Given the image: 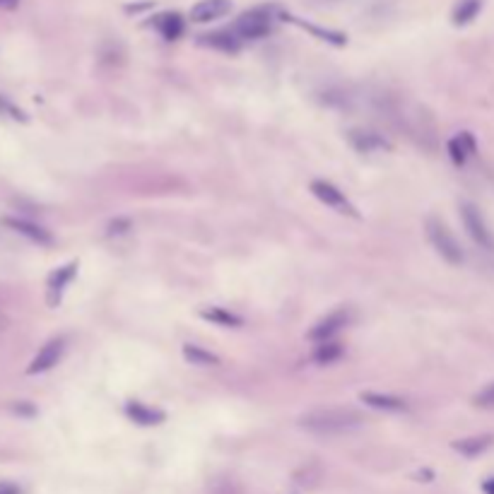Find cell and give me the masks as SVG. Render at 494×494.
I'll list each match as a JSON object with an SVG mask.
<instances>
[{
    "mask_svg": "<svg viewBox=\"0 0 494 494\" xmlns=\"http://www.w3.org/2000/svg\"><path fill=\"white\" fill-rule=\"evenodd\" d=\"M362 422H364V417L355 408H318L299 417V424L304 427L306 431L325 434V436L352 431V429H357V427H362Z\"/></svg>",
    "mask_w": 494,
    "mask_h": 494,
    "instance_id": "1",
    "label": "cell"
},
{
    "mask_svg": "<svg viewBox=\"0 0 494 494\" xmlns=\"http://www.w3.org/2000/svg\"><path fill=\"white\" fill-rule=\"evenodd\" d=\"M424 232H427L429 244L434 246V251L443 258V261L451 263V266H460V263H463V258H465L463 249H460L456 237L451 234V229H448L441 220H436V217H427Z\"/></svg>",
    "mask_w": 494,
    "mask_h": 494,
    "instance_id": "2",
    "label": "cell"
},
{
    "mask_svg": "<svg viewBox=\"0 0 494 494\" xmlns=\"http://www.w3.org/2000/svg\"><path fill=\"white\" fill-rule=\"evenodd\" d=\"M460 217H463V224H465V229H468L470 239H473L480 249L494 251V237H492L490 227H487L485 217L480 215V210H477L473 203L460 205Z\"/></svg>",
    "mask_w": 494,
    "mask_h": 494,
    "instance_id": "3",
    "label": "cell"
},
{
    "mask_svg": "<svg viewBox=\"0 0 494 494\" xmlns=\"http://www.w3.org/2000/svg\"><path fill=\"white\" fill-rule=\"evenodd\" d=\"M234 30H237V34L244 39H261V37L271 34L273 18L266 8L251 10V13L241 15V18L237 20V25H234Z\"/></svg>",
    "mask_w": 494,
    "mask_h": 494,
    "instance_id": "4",
    "label": "cell"
},
{
    "mask_svg": "<svg viewBox=\"0 0 494 494\" xmlns=\"http://www.w3.org/2000/svg\"><path fill=\"white\" fill-rule=\"evenodd\" d=\"M63 352H65V338L48 340L46 345L37 352V357L32 359V364L27 367V374H44V372H48V369H53L56 364L60 362Z\"/></svg>",
    "mask_w": 494,
    "mask_h": 494,
    "instance_id": "5",
    "label": "cell"
},
{
    "mask_svg": "<svg viewBox=\"0 0 494 494\" xmlns=\"http://www.w3.org/2000/svg\"><path fill=\"white\" fill-rule=\"evenodd\" d=\"M311 193L316 195L321 203H325L328 207H333V210L342 212V215H357L355 207H352V203L345 198V193H342L340 188H335L333 183H328V181H313L311 183Z\"/></svg>",
    "mask_w": 494,
    "mask_h": 494,
    "instance_id": "6",
    "label": "cell"
},
{
    "mask_svg": "<svg viewBox=\"0 0 494 494\" xmlns=\"http://www.w3.org/2000/svg\"><path fill=\"white\" fill-rule=\"evenodd\" d=\"M347 321H350V311H347V308H338V311L328 313V316L321 318V321L308 330V340H313V342L330 340L335 333H340L342 325H347Z\"/></svg>",
    "mask_w": 494,
    "mask_h": 494,
    "instance_id": "7",
    "label": "cell"
},
{
    "mask_svg": "<svg viewBox=\"0 0 494 494\" xmlns=\"http://www.w3.org/2000/svg\"><path fill=\"white\" fill-rule=\"evenodd\" d=\"M75 273H77V263H68V266L56 268V271L48 275V282H46L48 304H51V306H58L60 304V297H63L65 287L70 285V280L75 278Z\"/></svg>",
    "mask_w": 494,
    "mask_h": 494,
    "instance_id": "8",
    "label": "cell"
},
{
    "mask_svg": "<svg viewBox=\"0 0 494 494\" xmlns=\"http://www.w3.org/2000/svg\"><path fill=\"white\" fill-rule=\"evenodd\" d=\"M3 224L13 229V232L22 234V237H27L30 241H34V244H41V246H51L53 244L51 232L44 229V227H39V224H34V222H30V220H20V217H3Z\"/></svg>",
    "mask_w": 494,
    "mask_h": 494,
    "instance_id": "9",
    "label": "cell"
},
{
    "mask_svg": "<svg viewBox=\"0 0 494 494\" xmlns=\"http://www.w3.org/2000/svg\"><path fill=\"white\" fill-rule=\"evenodd\" d=\"M229 10H232V3H229V0H200V3L193 5V10H190V20L203 25V22L224 18Z\"/></svg>",
    "mask_w": 494,
    "mask_h": 494,
    "instance_id": "10",
    "label": "cell"
},
{
    "mask_svg": "<svg viewBox=\"0 0 494 494\" xmlns=\"http://www.w3.org/2000/svg\"><path fill=\"white\" fill-rule=\"evenodd\" d=\"M347 138H350L352 148H355L357 152H374V150L389 148L386 138H381L379 133H374V131H350Z\"/></svg>",
    "mask_w": 494,
    "mask_h": 494,
    "instance_id": "11",
    "label": "cell"
},
{
    "mask_svg": "<svg viewBox=\"0 0 494 494\" xmlns=\"http://www.w3.org/2000/svg\"><path fill=\"white\" fill-rule=\"evenodd\" d=\"M126 412H128V417H131L133 422L145 424V427H148V424H160L162 420H164V412H162V410L148 408V405H143V403H138V401L128 403Z\"/></svg>",
    "mask_w": 494,
    "mask_h": 494,
    "instance_id": "12",
    "label": "cell"
},
{
    "mask_svg": "<svg viewBox=\"0 0 494 494\" xmlns=\"http://www.w3.org/2000/svg\"><path fill=\"white\" fill-rule=\"evenodd\" d=\"M362 403H367L369 408L376 410H389V412H401L405 410V401L396 396H384V393H362Z\"/></svg>",
    "mask_w": 494,
    "mask_h": 494,
    "instance_id": "13",
    "label": "cell"
},
{
    "mask_svg": "<svg viewBox=\"0 0 494 494\" xmlns=\"http://www.w3.org/2000/svg\"><path fill=\"white\" fill-rule=\"evenodd\" d=\"M494 436L490 434H482V436H468V439H460V441H453V448L460 451L463 456H480L482 451H487V448L492 446Z\"/></svg>",
    "mask_w": 494,
    "mask_h": 494,
    "instance_id": "14",
    "label": "cell"
},
{
    "mask_svg": "<svg viewBox=\"0 0 494 494\" xmlns=\"http://www.w3.org/2000/svg\"><path fill=\"white\" fill-rule=\"evenodd\" d=\"M152 25L162 32L164 39H178V34L183 32V22L176 13H162L152 20Z\"/></svg>",
    "mask_w": 494,
    "mask_h": 494,
    "instance_id": "15",
    "label": "cell"
},
{
    "mask_svg": "<svg viewBox=\"0 0 494 494\" xmlns=\"http://www.w3.org/2000/svg\"><path fill=\"white\" fill-rule=\"evenodd\" d=\"M200 44H207L212 48H220L224 53H234L239 51V37L229 34V32H215V34H207L200 39Z\"/></svg>",
    "mask_w": 494,
    "mask_h": 494,
    "instance_id": "16",
    "label": "cell"
},
{
    "mask_svg": "<svg viewBox=\"0 0 494 494\" xmlns=\"http://www.w3.org/2000/svg\"><path fill=\"white\" fill-rule=\"evenodd\" d=\"M448 152H451V157H453V162H456V164H463L465 157L475 152L473 138H470L468 133H460V138H453L451 143H448Z\"/></svg>",
    "mask_w": 494,
    "mask_h": 494,
    "instance_id": "17",
    "label": "cell"
},
{
    "mask_svg": "<svg viewBox=\"0 0 494 494\" xmlns=\"http://www.w3.org/2000/svg\"><path fill=\"white\" fill-rule=\"evenodd\" d=\"M480 0H460L456 5V10H453V25L463 27L468 25V22H473L477 18V13H480Z\"/></svg>",
    "mask_w": 494,
    "mask_h": 494,
    "instance_id": "18",
    "label": "cell"
},
{
    "mask_svg": "<svg viewBox=\"0 0 494 494\" xmlns=\"http://www.w3.org/2000/svg\"><path fill=\"white\" fill-rule=\"evenodd\" d=\"M183 357H186L190 364H198V367H212V364H220V357L203 350V347H198V345H186L183 347Z\"/></svg>",
    "mask_w": 494,
    "mask_h": 494,
    "instance_id": "19",
    "label": "cell"
},
{
    "mask_svg": "<svg viewBox=\"0 0 494 494\" xmlns=\"http://www.w3.org/2000/svg\"><path fill=\"white\" fill-rule=\"evenodd\" d=\"M340 357H342L340 342H330V340L318 342V345H316V352H313V359H316L318 364H333L335 359H340Z\"/></svg>",
    "mask_w": 494,
    "mask_h": 494,
    "instance_id": "20",
    "label": "cell"
},
{
    "mask_svg": "<svg viewBox=\"0 0 494 494\" xmlns=\"http://www.w3.org/2000/svg\"><path fill=\"white\" fill-rule=\"evenodd\" d=\"M203 318H207V321H215L220 325H239L241 323L239 316H234V313L224 311V308H217V306L210 308V311H203Z\"/></svg>",
    "mask_w": 494,
    "mask_h": 494,
    "instance_id": "21",
    "label": "cell"
},
{
    "mask_svg": "<svg viewBox=\"0 0 494 494\" xmlns=\"http://www.w3.org/2000/svg\"><path fill=\"white\" fill-rule=\"evenodd\" d=\"M475 405L477 408H494V384L485 386L480 393L475 396Z\"/></svg>",
    "mask_w": 494,
    "mask_h": 494,
    "instance_id": "22",
    "label": "cell"
},
{
    "mask_svg": "<svg viewBox=\"0 0 494 494\" xmlns=\"http://www.w3.org/2000/svg\"><path fill=\"white\" fill-rule=\"evenodd\" d=\"M0 114H8V116H13V119H18V121H27V116L22 114V111L15 104H10L8 99L3 97V94H0Z\"/></svg>",
    "mask_w": 494,
    "mask_h": 494,
    "instance_id": "23",
    "label": "cell"
},
{
    "mask_svg": "<svg viewBox=\"0 0 494 494\" xmlns=\"http://www.w3.org/2000/svg\"><path fill=\"white\" fill-rule=\"evenodd\" d=\"M0 494H20V487L15 482H0Z\"/></svg>",
    "mask_w": 494,
    "mask_h": 494,
    "instance_id": "24",
    "label": "cell"
},
{
    "mask_svg": "<svg viewBox=\"0 0 494 494\" xmlns=\"http://www.w3.org/2000/svg\"><path fill=\"white\" fill-rule=\"evenodd\" d=\"M15 412H20V415H34L37 410L32 408L30 403H27V405H25V403H18V405H15Z\"/></svg>",
    "mask_w": 494,
    "mask_h": 494,
    "instance_id": "25",
    "label": "cell"
},
{
    "mask_svg": "<svg viewBox=\"0 0 494 494\" xmlns=\"http://www.w3.org/2000/svg\"><path fill=\"white\" fill-rule=\"evenodd\" d=\"M20 5V0H0V10H15Z\"/></svg>",
    "mask_w": 494,
    "mask_h": 494,
    "instance_id": "26",
    "label": "cell"
},
{
    "mask_svg": "<svg viewBox=\"0 0 494 494\" xmlns=\"http://www.w3.org/2000/svg\"><path fill=\"white\" fill-rule=\"evenodd\" d=\"M482 490H485V494H494V477H490V480L482 485Z\"/></svg>",
    "mask_w": 494,
    "mask_h": 494,
    "instance_id": "27",
    "label": "cell"
}]
</instances>
